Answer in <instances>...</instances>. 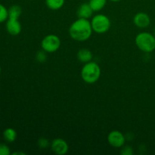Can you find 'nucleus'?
<instances>
[{
  "label": "nucleus",
  "instance_id": "f257e3e1",
  "mask_svg": "<svg viewBox=\"0 0 155 155\" xmlns=\"http://www.w3.org/2000/svg\"><path fill=\"white\" fill-rule=\"evenodd\" d=\"M92 30L91 21L89 19L78 18L71 25L69 34L73 39L78 42H84L92 36Z\"/></svg>",
  "mask_w": 155,
  "mask_h": 155
},
{
  "label": "nucleus",
  "instance_id": "f03ea898",
  "mask_svg": "<svg viewBox=\"0 0 155 155\" xmlns=\"http://www.w3.org/2000/svg\"><path fill=\"white\" fill-rule=\"evenodd\" d=\"M101 76V68L99 65L94 61L85 64L81 70V77L85 83L93 84L96 83Z\"/></svg>",
  "mask_w": 155,
  "mask_h": 155
},
{
  "label": "nucleus",
  "instance_id": "7ed1b4c3",
  "mask_svg": "<svg viewBox=\"0 0 155 155\" xmlns=\"http://www.w3.org/2000/svg\"><path fill=\"white\" fill-rule=\"evenodd\" d=\"M136 45L141 51L145 53L152 52L155 50V36L148 32H142L136 36Z\"/></svg>",
  "mask_w": 155,
  "mask_h": 155
},
{
  "label": "nucleus",
  "instance_id": "20e7f679",
  "mask_svg": "<svg viewBox=\"0 0 155 155\" xmlns=\"http://www.w3.org/2000/svg\"><path fill=\"white\" fill-rule=\"evenodd\" d=\"M91 25L94 32L101 34L108 31L110 27V21L105 15L98 14L92 18Z\"/></svg>",
  "mask_w": 155,
  "mask_h": 155
},
{
  "label": "nucleus",
  "instance_id": "39448f33",
  "mask_svg": "<svg viewBox=\"0 0 155 155\" xmlns=\"http://www.w3.org/2000/svg\"><path fill=\"white\" fill-rule=\"evenodd\" d=\"M61 44V39L57 35L48 34L43 38L41 42V46L42 50L47 53H53L59 49Z\"/></svg>",
  "mask_w": 155,
  "mask_h": 155
},
{
  "label": "nucleus",
  "instance_id": "423d86ee",
  "mask_svg": "<svg viewBox=\"0 0 155 155\" xmlns=\"http://www.w3.org/2000/svg\"><path fill=\"white\" fill-rule=\"evenodd\" d=\"M107 142L114 148H122L125 145L126 137L118 130H114L107 136Z\"/></svg>",
  "mask_w": 155,
  "mask_h": 155
},
{
  "label": "nucleus",
  "instance_id": "0eeeda50",
  "mask_svg": "<svg viewBox=\"0 0 155 155\" xmlns=\"http://www.w3.org/2000/svg\"><path fill=\"white\" fill-rule=\"evenodd\" d=\"M51 149L54 154L64 155L68 153L69 150L68 144L65 140L62 139H55L51 142Z\"/></svg>",
  "mask_w": 155,
  "mask_h": 155
},
{
  "label": "nucleus",
  "instance_id": "6e6552de",
  "mask_svg": "<svg viewBox=\"0 0 155 155\" xmlns=\"http://www.w3.org/2000/svg\"><path fill=\"white\" fill-rule=\"evenodd\" d=\"M6 30L12 36H18L21 33L22 27L18 19L8 18L5 24Z\"/></svg>",
  "mask_w": 155,
  "mask_h": 155
},
{
  "label": "nucleus",
  "instance_id": "1a4fd4ad",
  "mask_svg": "<svg viewBox=\"0 0 155 155\" xmlns=\"http://www.w3.org/2000/svg\"><path fill=\"white\" fill-rule=\"evenodd\" d=\"M133 22L139 28H146L151 24V18L148 14L145 12H139L134 16Z\"/></svg>",
  "mask_w": 155,
  "mask_h": 155
},
{
  "label": "nucleus",
  "instance_id": "9d476101",
  "mask_svg": "<svg viewBox=\"0 0 155 155\" xmlns=\"http://www.w3.org/2000/svg\"><path fill=\"white\" fill-rule=\"evenodd\" d=\"M94 11L89 5V3H83L79 6L77 9V15L78 18H85V19H89L92 18V14Z\"/></svg>",
  "mask_w": 155,
  "mask_h": 155
},
{
  "label": "nucleus",
  "instance_id": "9b49d317",
  "mask_svg": "<svg viewBox=\"0 0 155 155\" xmlns=\"http://www.w3.org/2000/svg\"><path fill=\"white\" fill-rule=\"evenodd\" d=\"M92 57L93 56H92V51L90 50L87 49V48H82V49L79 50L78 52H77V58H78V60L84 64L91 61Z\"/></svg>",
  "mask_w": 155,
  "mask_h": 155
},
{
  "label": "nucleus",
  "instance_id": "f8f14e48",
  "mask_svg": "<svg viewBox=\"0 0 155 155\" xmlns=\"http://www.w3.org/2000/svg\"><path fill=\"white\" fill-rule=\"evenodd\" d=\"M3 138H4L5 141L8 143H12V142H15L17 139V132L15 129L13 128H7L3 131Z\"/></svg>",
  "mask_w": 155,
  "mask_h": 155
},
{
  "label": "nucleus",
  "instance_id": "ddd939ff",
  "mask_svg": "<svg viewBox=\"0 0 155 155\" xmlns=\"http://www.w3.org/2000/svg\"><path fill=\"white\" fill-rule=\"evenodd\" d=\"M21 13H22V8L21 6L14 5L8 8V18L19 19Z\"/></svg>",
  "mask_w": 155,
  "mask_h": 155
},
{
  "label": "nucleus",
  "instance_id": "4468645a",
  "mask_svg": "<svg viewBox=\"0 0 155 155\" xmlns=\"http://www.w3.org/2000/svg\"><path fill=\"white\" fill-rule=\"evenodd\" d=\"M65 0H45L47 7L51 10H58L64 6Z\"/></svg>",
  "mask_w": 155,
  "mask_h": 155
},
{
  "label": "nucleus",
  "instance_id": "2eb2a0df",
  "mask_svg": "<svg viewBox=\"0 0 155 155\" xmlns=\"http://www.w3.org/2000/svg\"><path fill=\"white\" fill-rule=\"evenodd\" d=\"M107 0H89V4L94 12H100L106 5Z\"/></svg>",
  "mask_w": 155,
  "mask_h": 155
},
{
  "label": "nucleus",
  "instance_id": "dca6fc26",
  "mask_svg": "<svg viewBox=\"0 0 155 155\" xmlns=\"http://www.w3.org/2000/svg\"><path fill=\"white\" fill-rule=\"evenodd\" d=\"M8 18V9L0 3V24L5 22Z\"/></svg>",
  "mask_w": 155,
  "mask_h": 155
},
{
  "label": "nucleus",
  "instance_id": "f3484780",
  "mask_svg": "<svg viewBox=\"0 0 155 155\" xmlns=\"http://www.w3.org/2000/svg\"><path fill=\"white\" fill-rule=\"evenodd\" d=\"M46 53H47L46 51H45L44 50L38 51L36 54V59L37 60V61L40 62V63H43V62H45L47 59Z\"/></svg>",
  "mask_w": 155,
  "mask_h": 155
},
{
  "label": "nucleus",
  "instance_id": "a211bd4d",
  "mask_svg": "<svg viewBox=\"0 0 155 155\" xmlns=\"http://www.w3.org/2000/svg\"><path fill=\"white\" fill-rule=\"evenodd\" d=\"M11 149L6 144L0 143V155H10Z\"/></svg>",
  "mask_w": 155,
  "mask_h": 155
},
{
  "label": "nucleus",
  "instance_id": "6ab92c4d",
  "mask_svg": "<svg viewBox=\"0 0 155 155\" xmlns=\"http://www.w3.org/2000/svg\"><path fill=\"white\" fill-rule=\"evenodd\" d=\"M48 145H49V142L45 138H40L38 140V146L42 149H45L47 147H48Z\"/></svg>",
  "mask_w": 155,
  "mask_h": 155
},
{
  "label": "nucleus",
  "instance_id": "aec40b11",
  "mask_svg": "<svg viewBox=\"0 0 155 155\" xmlns=\"http://www.w3.org/2000/svg\"><path fill=\"white\" fill-rule=\"evenodd\" d=\"M120 154L123 155H132L133 154V149L131 146H124L120 151Z\"/></svg>",
  "mask_w": 155,
  "mask_h": 155
},
{
  "label": "nucleus",
  "instance_id": "412c9836",
  "mask_svg": "<svg viewBox=\"0 0 155 155\" xmlns=\"http://www.w3.org/2000/svg\"><path fill=\"white\" fill-rule=\"evenodd\" d=\"M12 154L13 155H24L25 154V153L24 152H22V151H15V152H13L12 153Z\"/></svg>",
  "mask_w": 155,
  "mask_h": 155
},
{
  "label": "nucleus",
  "instance_id": "4be33fe9",
  "mask_svg": "<svg viewBox=\"0 0 155 155\" xmlns=\"http://www.w3.org/2000/svg\"><path fill=\"white\" fill-rule=\"evenodd\" d=\"M110 1L114 2H120V1H121V0H110Z\"/></svg>",
  "mask_w": 155,
  "mask_h": 155
},
{
  "label": "nucleus",
  "instance_id": "5701e85b",
  "mask_svg": "<svg viewBox=\"0 0 155 155\" xmlns=\"http://www.w3.org/2000/svg\"><path fill=\"white\" fill-rule=\"evenodd\" d=\"M1 72H2V68H1V66H0V74H1Z\"/></svg>",
  "mask_w": 155,
  "mask_h": 155
},
{
  "label": "nucleus",
  "instance_id": "b1692460",
  "mask_svg": "<svg viewBox=\"0 0 155 155\" xmlns=\"http://www.w3.org/2000/svg\"><path fill=\"white\" fill-rule=\"evenodd\" d=\"M154 36H155V29H154Z\"/></svg>",
  "mask_w": 155,
  "mask_h": 155
},
{
  "label": "nucleus",
  "instance_id": "393cba45",
  "mask_svg": "<svg viewBox=\"0 0 155 155\" xmlns=\"http://www.w3.org/2000/svg\"><path fill=\"white\" fill-rule=\"evenodd\" d=\"M29 1H30V0H29Z\"/></svg>",
  "mask_w": 155,
  "mask_h": 155
}]
</instances>
